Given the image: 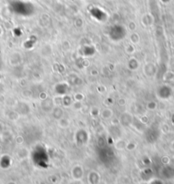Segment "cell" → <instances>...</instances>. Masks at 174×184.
<instances>
[{"label":"cell","mask_w":174,"mask_h":184,"mask_svg":"<svg viewBox=\"0 0 174 184\" xmlns=\"http://www.w3.org/2000/svg\"><path fill=\"white\" fill-rule=\"evenodd\" d=\"M101 117L103 118V119H110L113 117V111L110 109H104L101 111Z\"/></svg>","instance_id":"cell-1"},{"label":"cell","mask_w":174,"mask_h":184,"mask_svg":"<svg viewBox=\"0 0 174 184\" xmlns=\"http://www.w3.org/2000/svg\"><path fill=\"white\" fill-rule=\"evenodd\" d=\"M70 122L68 119H65V118H61L58 120V125L60 126L62 129H66L69 126Z\"/></svg>","instance_id":"cell-2"}]
</instances>
